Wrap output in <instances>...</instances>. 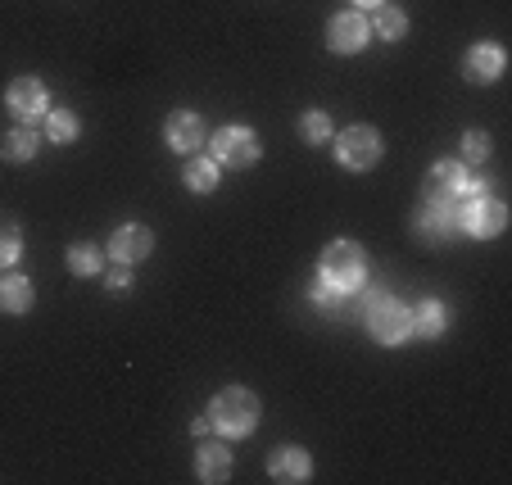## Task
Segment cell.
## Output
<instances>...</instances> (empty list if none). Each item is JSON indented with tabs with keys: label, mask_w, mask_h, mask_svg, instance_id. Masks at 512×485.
<instances>
[{
	"label": "cell",
	"mask_w": 512,
	"mask_h": 485,
	"mask_svg": "<svg viewBox=\"0 0 512 485\" xmlns=\"http://www.w3.org/2000/svg\"><path fill=\"white\" fill-rule=\"evenodd\" d=\"M209 427H218L223 436H250L259 427V395L245 386H227L209 408Z\"/></svg>",
	"instance_id": "cell-1"
},
{
	"label": "cell",
	"mask_w": 512,
	"mask_h": 485,
	"mask_svg": "<svg viewBox=\"0 0 512 485\" xmlns=\"http://www.w3.org/2000/svg\"><path fill=\"white\" fill-rule=\"evenodd\" d=\"M363 277H368V259H363V250H358L354 241H331L327 250H322V282H327L331 291L349 295L363 286Z\"/></svg>",
	"instance_id": "cell-2"
},
{
	"label": "cell",
	"mask_w": 512,
	"mask_h": 485,
	"mask_svg": "<svg viewBox=\"0 0 512 485\" xmlns=\"http://www.w3.org/2000/svg\"><path fill=\"white\" fill-rule=\"evenodd\" d=\"M368 331L381 345H399V340L413 336V309H404V304L390 300V295H377L368 309Z\"/></svg>",
	"instance_id": "cell-3"
},
{
	"label": "cell",
	"mask_w": 512,
	"mask_h": 485,
	"mask_svg": "<svg viewBox=\"0 0 512 485\" xmlns=\"http://www.w3.org/2000/svg\"><path fill=\"white\" fill-rule=\"evenodd\" d=\"M508 227V204L494 200V195H472V200L458 209V232L467 236H499Z\"/></svg>",
	"instance_id": "cell-4"
},
{
	"label": "cell",
	"mask_w": 512,
	"mask_h": 485,
	"mask_svg": "<svg viewBox=\"0 0 512 485\" xmlns=\"http://www.w3.org/2000/svg\"><path fill=\"white\" fill-rule=\"evenodd\" d=\"M336 155L345 168H354V173H363V168H372L381 159V132L377 127H345V132L336 136Z\"/></svg>",
	"instance_id": "cell-5"
},
{
	"label": "cell",
	"mask_w": 512,
	"mask_h": 485,
	"mask_svg": "<svg viewBox=\"0 0 512 485\" xmlns=\"http://www.w3.org/2000/svg\"><path fill=\"white\" fill-rule=\"evenodd\" d=\"M254 159H259V136L250 127H218V136H213V164L250 168Z\"/></svg>",
	"instance_id": "cell-6"
},
{
	"label": "cell",
	"mask_w": 512,
	"mask_h": 485,
	"mask_svg": "<svg viewBox=\"0 0 512 485\" xmlns=\"http://www.w3.org/2000/svg\"><path fill=\"white\" fill-rule=\"evenodd\" d=\"M458 195L454 200H426V209L417 214V236L422 241H445V236L458 232Z\"/></svg>",
	"instance_id": "cell-7"
},
{
	"label": "cell",
	"mask_w": 512,
	"mask_h": 485,
	"mask_svg": "<svg viewBox=\"0 0 512 485\" xmlns=\"http://www.w3.org/2000/svg\"><path fill=\"white\" fill-rule=\"evenodd\" d=\"M5 105H10V114L19 118V123H37V118L46 114L50 96L37 78H19V82H10V91H5Z\"/></svg>",
	"instance_id": "cell-8"
},
{
	"label": "cell",
	"mask_w": 512,
	"mask_h": 485,
	"mask_svg": "<svg viewBox=\"0 0 512 485\" xmlns=\"http://www.w3.org/2000/svg\"><path fill=\"white\" fill-rule=\"evenodd\" d=\"M327 41H331V50H336V55H354V50L368 46V19H363L358 10L336 14V19H331V28H327Z\"/></svg>",
	"instance_id": "cell-9"
},
{
	"label": "cell",
	"mask_w": 512,
	"mask_h": 485,
	"mask_svg": "<svg viewBox=\"0 0 512 485\" xmlns=\"http://www.w3.org/2000/svg\"><path fill=\"white\" fill-rule=\"evenodd\" d=\"M164 141L177 150V155H195V150L204 146V123H200V114H191V109H177V114L164 123Z\"/></svg>",
	"instance_id": "cell-10"
},
{
	"label": "cell",
	"mask_w": 512,
	"mask_h": 485,
	"mask_svg": "<svg viewBox=\"0 0 512 485\" xmlns=\"http://www.w3.org/2000/svg\"><path fill=\"white\" fill-rule=\"evenodd\" d=\"M155 250V236L145 232V227H118L114 232V241H109V254H114V263H141L145 254Z\"/></svg>",
	"instance_id": "cell-11"
},
{
	"label": "cell",
	"mask_w": 512,
	"mask_h": 485,
	"mask_svg": "<svg viewBox=\"0 0 512 485\" xmlns=\"http://www.w3.org/2000/svg\"><path fill=\"white\" fill-rule=\"evenodd\" d=\"M463 191H467V173L454 159H445V164H435L431 173H426V200H454V195H463Z\"/></svg>",
	"instance_id": "cell-12"
},
{
	"label": "cell",
	"mask_w": 512,
	"mask_h": 485,
	"mask_svg": "<svg viewBox=\"0 0 512 485\" xmlns=\"http://www.w3.org/2000/svg\"><path fill=\"white\" fill-rule=\"evenodd\" d=\"M268 472H272V481H309L313 463H309V454H304V449L286 445V449H277V454H272Z\"/></svg>",
	"instance_id": "cell-13"
},
{
	"label": "cell",
	"mask_w": 512,
	"mask_h": 485,
	"mask_svg": "<svg viewBox=\"0 0 512 485\" xmlns=\"http://www.w3.org/2000/svg\"><path fill=\"white\" fill-rule=\"evenodd\" d=\"M463 73H467L472 82H494V78L503 73V50H499V46H476V50H467Z\"/></svg>",
	"instance_id": "cell-14"
},
{
	"label": "cell",
	"mask_w": 512,
	"mask_h": 485,
	"mask_svg": "<svg viewBox=\"0 0 512 485\" xmlns=\"http://www.w3.org/2000/svg\"><path fill=\"white\" fill-rule=\"evenodd\" d=\"M195 472H200V481H227L232 476V454H227L223 445H204L200 458H195Z\"/></svg>",
	"instance_id": "cell-15"
},
{
	"label": "cell",
	"mask_w": 512,
	"mask_h": 485,
	"mask_svg": "<svg viewBox=\"0 0 512 485\" xmlns=\"http://www.w3.org/2000/svg\"><path fill=\"white\" fill-rule=\"evenodd\" d=\"M445 322H449V313H445V304L440 300H422L413 309V336H426V340H435L440 331H445Z\"/></svg>",
	"instance_id": "cell-16"
},
{
	"label": "cell",
	"mask_w": 512,
	"mask_h": 485,
	"mask_svg": "<svg viewBox=\"0 0 512 485\" xmlns=\"http://www.w3.org/2000/svg\"><path fill=\"white\" fill-rule=\"evenodd\" d=\"M37 146H41V136L32 132L28 123H23V127H14V132L5 136V146H0V155L10 159V164H28V159L37 155Z\"/></svg>",
	"instance_id": "cell-17"
},
{
	"label": "cell",
	"mask_w": 512,
	"mask_h": 485,
	"mask_svg": "<svg viewBox=\"0 0 512 485\" xmlns=\"http://www.w3.org/2000/svg\"><path fill=\"white\" fill-rule=\"evenodd\" d=\"M32 309V282L28 277H5L0 282V313H28Z\"/></svg>",
	"instance_id": "cell-18"
},
{
	"label": "cell",
	"mask_w": 512,
	"mask_h": 485,
	"mask_svg": "<svg viewBox=\"0 0 512 485\" xmlns=\"http://www.w3.org/2000/svg\"><path fill=\"white\" fill-rule=\"evenodd\" d=\"M182 182L191 186L195 195H209L213 186H218V164H213V159H186Z\"/></svg>",
	"instance_id": "cell-19"
},
{
	"label": "cell",
	"mask_w": 512,
	"mask_h": 485,
	"mask_svg": "<svg viewBox=\"0 0 512 485\" xmlns=\"http://www.w3.org/2000/svg\"><path fill=\"white\" fill-rule=\"evenodd\" d=\"M19 250H23V232H19V223L0 214V268H10V263L19 259Z\"/></svg>",
	"instance_id": "cell-20"
},
{
	"label": "cell",
	"mask_w": 512,
	"mask_h": 485,
	"mask_svg": "<svg viewBox=\"0 0 512 485\" xmlns=\"http://www.w3.org/2000/svg\"><path fill=\"white\" fill-rule=\"evenodd\" d=\"M408 32V19L399 10H390V5H377V37L386 41H399Z\"/></svg>",
	"instance_id": "cell-21"
},
{
	"label": "cell",
	"mask_w": 512,
	"mask_h": 485,
	"mask_svg": "<svg viewBox=\"0 0 512 485\" xmlns=\"http://www.w3.org/2000/svg\"><path fill=\"white\" fill-rule=\"evenodd\" d=\"M68 268L78 272V277L100 272V250H96V245H73V250H68Z\"/></svg>",
	"instance_id": "cell-22"
},
{
	"label": "cell",
	"mask_w": 512,
	"mask_h": 485,
	"mask_svg": "<svg viewBox=\"0 0 512 485\" xmlns=\"http://www.w3.org/2000/svg\"><path fill=\"white\" fill-rule=\"evenodd\" d=\"M46 132H50V141H73V136H78V118L68 114V109H55V114L46 118Z\"/></svg>",
	"instance_id": "cell-23"
},
{
	"label": "cell",
	"mask_w": 512,
	"mask_h": 485,
	"mask_svg": "<svg viewBox=\"0 0 512 485\" xmlns=\"http://www.w3.org/2000/svg\"><path fill=\"white\" fill-rule=\"evenodd\" d=\"M300 132H304V141H313V146H318V141H327V136H331V118L322 114V109H313V114H304Z\"/></svg>",
	"instance_id": "cell-24"
},
{
	"label": "cell",
	"mask_w": 512,
	"mask_h": 485,
	"mask_svg": "<svg viewBox=\"0 0 512 485\" xmlns=\"http://www.w3.org/2000/svg\"><path fill=\"white\" fill-rule=\"evenodd\" d=\"M485 155H490V136H485V132H467V136H463V159L481 164Z\"/></svg>",
	"instance_id": "cell-25"
},
{
	"label": "cell",
	"mask_w": 512,
	"mask_h": 485,
	"mask_svg": "<svg viewBox=\"0 0 512 485\" xmlns=\"http://www.w3.org/2000/svg\"><path fill=\"white\" fill-rule=\"evenodd\" d=\"M313 304H318V309H340V291H331V286L327 282H322V277H318V282H313Z\"/></svg>",
	"instance_id": "cell-26"
},
{
	"label": "cell",
	"mask_w": 512,
	"mask_h": 485,
	"mask_svg": "<svg viewBox=\"0 0 512 485\" xmlns=\"http://www.w3.org/2000/svg\"><path fill=\"white\" fill-rule=\"evenodd\" d=\"M127 282H132V277H127V263H118V268L109 272V291H127Z\"/></svg>",
	"instance_id": "cell-27"
},
{
	"label": "cell",
	"mask_w": 512,
	"mask_h": 485,
	"mask_svg": "<svg viewBox=\"0 0 512 485\" xmlns=\"http://www.w3.org/2000/svg\"><path fill=\"white\" fill-rule=\"evenodd\" d=\"M354 5H363V10H377V5H386V0H354Z\"/></svg>",
	"instance_id": "cell-28"
}]
</instances>
